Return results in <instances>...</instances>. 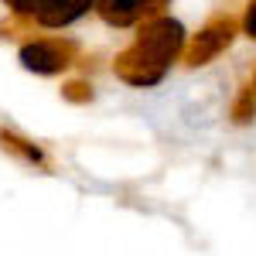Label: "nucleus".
<instances>
[{"mask_svg":"<svg viewBox=\"0 0 256 256\" xmlns=\"http://www.w3.org/2000/svg\"><path fill=\"white\" fill-rule=\"evenodd\" d=\"M181 48H184V28L174 18L158 14V18H150L140 28L134 44L116 55V65L113 68H116V76L126 86L150 89V86H158L168 76V68L181 55Z\"/></svg>","mask_w":256,"mask_h":256,"instance_id":"nucleus-1","label":"nucleus"},{"mask_svg":"<svg viewBox=\"0 0 256 256\" xmlns=\"http://www.w3.org/2000/svg\"><path fill=\"white\" fill-rule=\"evenodd\" d=\"M96 0H38L34 7V20L41 28H65L72 20H79Z\"/></svg>","mask_w":256,"mask_h":256,"instance_id":"nucleus-5","label":"nucleus"},{"mask_svg":"<svg viewBox=\"0 0 256 256\" xmlns=\"http://www.w3.org/2000/svg\"><path fill=\"white\" fill-rule=\"evenodd\" d=\"M76 52H79L76 41L68 38H38L20 48V65L38 76H58L62 68L76 62Z\"/></svg>","mask_w":256,"mask_h":256,"instance_id":"nucleus-2","label":"nucleus"},{"mask_svg":"<svg viewBox=\"0 0 256 256\" xmlns=\"http://www.w3.org/2000/svg\"><path fill=\"white\" fill-rule=\"evenodd\" d=\"M168 7V0H96L99 18L113 28H130L137 20H150L158 18L160 10Z\"/></svg>","mask_w":256,"mask_h":256,"instance_id":"nucleus-4","label":"nucleus"},{"mask_svg":"<svg viewBox=\"0 0 256 256\" xmlns=\"http://www.w3.org/2000/svg\"><path fill=\"white\" fill-rule=\"evenodd\" d=\"M0 147H4V150H10V154H18V158H24L28 164H44V154H41L34 144L20 140L18 134H7V130H0Z\"/></svg>","mask_w":256,"mask_h":256,"instance_id":"nucleus-6","label":"nucleus"},{"mask_svg":"<svg viewBox=\"0 0 256 256\" xmlns=\"http://www.w3.org/2000/svg\"><path fill=\"white\" fill-rule=\"evenodd\" d=\"M7 7L20 14V18H28V14H34V7H38V0H7Z\"/></svg>","mask_w":256,"mask_h":256,"instance_id":"nucleus-9","label":"nucleus"},{"mask_svg":"<svg viewBox=\"0 0 256 256\" xmlns=\"http://www.w3.org/2000/svg\"><path fill=\"white\" fill-rule=\"evenodd\" d=\"M232 38H236V20L229 18V14L212 18L195 34V38H192V44H188V48H181V52H184V65H188V68L208 65L212 58H218V55L232 44Z\"/></svg>","mask_w":256,"mask_h":256,"instance_id":"nucleus-3","label":"nucleus"},{"mask_svg":"<svg viewBox=\"0 0 256 256\" xmlns=\"http://www.w3.org/2000/svg\"><path fill=\"white\" fill-rule=\"evenodd\" d=\"M246 31L256 38V0L250 4V10H246Z\"/></svg>","mask_w":256,"mask_h":256,"instance_id":"nucleus-10","label":"nucleus"},{"mask_svg":"<svg viewBox=\"0 0 256 256\" xmlns=\"http://www.w3.org/2000/svg\"><path fill=\"white\" fill-rule=\"evenodd\" d=\"M62 99H68V102H89L92 99V86L89 82H68V86H62Z\"/></svg>","mask_w":256,"mask_h":256,"instance_id":"nucleus-8","label":"nucleus"},{"mask_svg":"<svg viewBox=\"0 0 256 256\" xmlns=\"http://www.w3.org/2000/svg\"><path fill=\"white\" fill-rule=\"evenodd\" d=\"M253 116H256V92H253V86H250V89L236 99V106H232V120H236V123H250Z\"/></svg>","mask_w":256,"mask_h":256,"instance_id":"nucleus-7","label":"nucleus"}]
</instances>
